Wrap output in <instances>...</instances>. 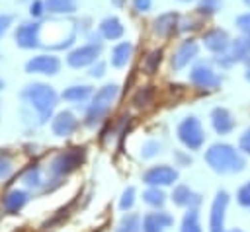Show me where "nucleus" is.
Here are the masks:
<instances>
[{"mask_svg":"<svg viewBox=\"0 0 250 232\" xmlns=\"http://www.w3.org/2000/svg\"><path fill=\"white\" fill-rule=\"evenodd\" d=\"M174 218L168 213H148L143 218V232H162L164 228L172 226Z\"/></svg>","mask_w":250,"mask_h":232,"instance_id":"dca6fc26","label":"nucleus"},{"mask_svg":"<svg viewBox=\"0 0 250 232\" xmlns=\"http://www.w3.org/2000/svg\"><path fill=\"white\" fill-rule=\"evenodd\" d=\"M236 27L244 35H250V12H246V14H242V16L236 18Z\"/></svg>","mask_w":250,"mask_h":232,"instance_id":"473e14b6","label":"nucleus"},{"mask_svg":"<svg viewBox=\"0 0 250 232\" xmlns=\"http://www.w3.org/2000/svg\"><path fill=\"white\" fill-rule=\"evenodd\" d=\"M189 82L197 88H205V90H215L221 86V76L207 64V62H197L191 72H189Z\"/></svg>","mask_w":250,"mask_h":232,"instance_id":"423d86ee","label":"nucleus"},{"mask_svg":"<svg viewBox=\"0 0 250 232\" xmlns=\"http://www.w3.org/2000/svg\"><path fill=\"white\" fill-rule=\"evenodd\" d=\"M12 23V16H8V14H2L0 16V37L6 33V29H8V25Z\"/></svg>","mask_w":250,"mask_h":232,"instance_id":"58836bf2","label":"nucleus"},{"mask_svg":"<svg viewBox=\"0 0 250 232\" xmlns=\"http://www.w3.org/2000/svg\"><path fill=\"white\" fill-rule=\"evenodd\" d=\"M100 55V43H90V45H82L78 47L76 51H72L66 58V62L72 66V68H82V66H88L92 64Z\"/></svg>","mask_w":250,"mask_h":232,"instance_id":"9d476101","label":"nucleus"},{"mask_svg":"<svg viewBox=\"0 0 250 232\" xmlns=\"http://www.w3.org/2000/svg\"><path fill=\"white\" fill-rule=\"evenodd\" d=\"M23 97L37 109L39 113V123H45L57 103V94L51 86L45 84H29L23 90Z\"/></svg>","mask_w":250,"mask_h":232,"instance_id":"f03ea898","label":"nucleus"},{"mask_svg":"<svg viewBox=\"0 0 250 232\" xmlns=\"http://www.w3.org/2000/svg\"><path fill=\"white\" fill-rule=\"evenodd\" d=\"M100 33L105 37V39H119L121 35H123V25H121V21L115 18V16H111V18H105L102 23H100Z\"/></svg>","mask_w":250,"mask_h":232,"instance_id":"aec40b11","label":"nucleus"},{"mask_svg":"<svg viewBox=\"0 0 250 232\" xmlns=\"http://www.w3.org/2000/svg\"><path fill=\"white\" fill-rule=\"evenodd\" d=\"M117 94H119V88L115 84H107V86L100 88L98 94L94 96V101H92L88 113H86V125H90V127L96 125L111 109V103L115 101Z\"/></svg>","mask_w":250,"mask_h":232,"instance_id":"7ed1b4c3","label":"nucleus"},{"mask_svg":"<svg viewBox=\"0 0 250 232\" xmlns=\"http://www.w3.org/2000/svg\"><path fill=\"white\" fill-rule=\"evenodd\" d=\"M92 88L90 86H70L68 90L62 92V97L68 101H84L86 97H90Z\"/></svg>","mask_w":250,"mask_h":232,"instance_id":"a878e982","label":"nucleus"},{"mask_svg":"<svg viewBox=\"0 0 250 232\" xmlns=\"http://www.w3.org/2000/svg\"><path fill=\"white\" fill-rule=\"evenodd\" d=\"M104 70H105L104 62H98L96 66L90 68V76H92V78H100V76H104Z\"/></svg>","mask_w":250,"mask_h":232,"instance_id":"ea45409f","label":"nucleus"},{"mask_svg":"<svg viewBox=\"0 0 250 232\" xmlns=\"http://www.w3.org/2000/svg\"><path fill=\"white\" fill-rule=\"evenodd\" d=\"M244 4H246V6H250V0H244Z\"/></svg>","mask_w":250,"mask_h":232,"instance_id":"c03bdc74","label":"nucleus"},{"mask_svg":"<svg viewBox=\"0 0 250 232\" xmlns=\"http://www.w3.org/2000/svg\"><path fill=\"white\" fill-rule=\"evenodd\" d=\"M230 232H242V230H230Z\"/></svg>","mask_w":250,"mask_h":232,"instance_id":"de8ad7c7","label":"nucleus"},{"mask_svg":"<svg viewBox=\"0 0 250 232\" xmlns=\"http://www.w3.org/2000/svg\"><path fill=\"white\" fill-rule=\"evenodd\" d=\"M10 174V164L6 160H0V177H6Z\"/></svg>","mask_w":250,"mask_h":232,"instance_id":"a19ab883","label":"nucleus"},{"mask_svg":"<svg viewBox=\"0 0 250 232\" xmlns=\"http://www.w3.org/2000/svg\"><path fill=\"white\" fill-rule=\"evenodd\" d=\"M25 201H27L25 191L14 189V191H10V193L6 195V199H4V209H6L8 213H16V211H20V209L25 205Z\"/></svg>","mask_w":250,"mask_h":232,"instance_id":"4be33fe9","label":"nucleus"},{"mask_svg":"<svg viewBox=\"0 0 250 232\" xmlns=\"http://www.w3.org/2000/svg\"><path fill=\"white\" fill-rule=\"evenodd\" d=\"M178 25V14L176 12H166V14H160L156 19H154V33L160 35V37H168L174 33Z\"/></svg>","mask_w":250,"mask_h":232,"instance_id":"f3484780","label":"nucleus"},{"mask_svg":"<svg viewBox=\"0 0 250 232\" xmlns=\"http://www.w3.org/2000/svg\"><path fill=\"white\" fill-rule=\"evenodd\" d=\"M82 160H84V148H70V150L59 154L51 162V170L59 175H64V174H70L74 168H78Z\"/></svg>","mask_w":250,"mask_h":232,"instance_id":"0eeeda50","label":"nucleus"},{"mask_svg":"<svg viewBox=\"0 0 250 232\" xmlns=\"http://www.w3.org/2000/svg\"><path fill=\"white\" fill-rule=\"evenodd\" d=\"M39 31H41V23H35V21L21 23L16 31V43L21 49H33L39 45Z\"/></svg>","mask_w":250,"mask_h":232,"instance_id":"9b49d317","label":"nucleus"},{"mask_svg":"<svg viewBox=\"0 0 250 232\" xmlns=\"http://www.w3.org/2000/svg\"><path fill=\"white\" fill-rule=\"evenodd\" d=\"M178 138L189 150H199L203 140H205V133H203V127H201L199 119L197 117H186L178 125Z\"/></svg>","mask_w":250,"mask_h":232,"instance_id":"20e7f679","label":"nucleus"},{"mask_svg":"<svg viewBox=\"0 0 250 232\" xmlns=\"http://www.w3.org/2000/svg\"><path fill=\"white\" fill-rule=\"evenodd\" d=\"M238 146L242 152L250 154V129H246L242 135H240V140H238Z\"/></svg>","mask_w":250,"mask_h":232,"instance_id":"f704fd0d","label":"nucleus"},{"mask_svg":"<svg viewBox=\"0 0 250 232\" xmlns=\"http://www.w3.org/2000/svg\"><path fill=\"white\" fill-rule=\"evenodd\" d=\"M133 203H135V189L133 187H127L125 193H123V197H121V201H119V209L121 211H127V209L133 207Z\"/></svg>","mask_w":250,"mask_h":232,"instance_id":"7c9ffc66","label":"nucleus"},{"mask_svg":"<svg viewBox=\"0 0 250 232\" xmlns=\"http://www.w3.org/2000/svg\"><path fill=\"white\" fill-rule=\"evenodd\" d=\"M158 150H160V144L154 142V140H150V142H146V144L143 146V156H145V158H150V156H154Z\"/></svg>","mask_w":250,"mask_h":232,"instance_id":"72a5a7b5","label":"nucleus"},{"mask_svg":"<svg viewBox=\"0 0 250 232\" xmlns=\"http://www.w3.org/2000/svg\"><path fill=\"white\" fill-rule=\"evenodd\" d=\"M143 179L148 185H172L178 179V172L170 166H154L143 175Z\"/></svg>","mask_w":250,"mask_h":232,"instance_id":"f8f14e48","label":"nucleus"},{"mask_svg":"<svg viewBox=\"0 0 250 232\" xmlns=\"http://www.w3.org/2000/svg\"><path fill=\"white\" fill-rule=\"evenodd\" d=\"M230 43H232V41H230L229 33H227L225 29H221V27L209 29V31L203 35V45H205V49L211 51V53H215V55H225V53L229 51Z\"/></svg>","mask_w":250,"mask_h":232,"instance_id":"1a4fd4ad","label":"nucleus"},{"mask_svg":"<svg viewBox=\"0 0 250 232\" xmlns=\"http://www.w3.org/2000/svg\"><path fill=\"white\" fill-rule=\"evenodd\" d=\"M43 10H45V2H41V0H33L31 6H29V14L35 16V18H39L43 14Z\"/></svg>","mask_w":250,"mask_h":232,"instance_id":"e433bc0d","label":"nucleus"},{"mask_svg":"<svg viewBox=\"0 0 250 232\" xmlns=\"http://www.w3.org/2000/svg\"><path fill=\"white\" fill-rule=\"evenodd\" d=\"M115 6H123V0H111Z\"/></svg>","mask_w":250,"mask_h":232,"instance_id":"37998d69","label":"nucleus"},{"mask_svg":"<svg viewBox=\"0 0 250 232\" xmlns=\"http://www.w3.org/2000/svg\"><path fill=\"white\" fill-rule=\"evenodd\" d=\"M229 205V193L217 191L209 214V232H225V211Z\"/></svg>","mask_w":250,"mask_h":232,"instance_id":"6e6552de","label":"nucleus"},{"mask_svg":"<svg viewBox=\"0 0 250 232\" xmlns=\"http://www.w3.org/2000/svg\"><path fill=\"white\" fill-rule=\"evenodd\" d=\"M131 53H133V45H131L129 41H123V43L115 45L113 51H111V64H113L115 68L125 66L127 60L131 58Z\"/></svg>","mask_w":250,"mask_h":232,"instance_id":"412c9836","label":"nucleus"},{"mask_svg":"<svg viewBox=\"0 0 250 232\" xmlns=\"http://www.w3.org/2000/svg\"><path fill=\"white\" fill-rule=\"evenodd\" d=\"M223 8V0H199L197 12L203 16H213Z\"/></svg>","mask_w":250,"mask_h":232,"instance_id":"c85d7f7f","label":"nucleus"},{"mask_svg":"<svg viewBox=\"0 0 250 232\" xmlns=\"http://www.w3.org/2000/svg\"><path fill=\"white\" fill-rule=\"evenodd\" d=\"M133 10H137V12H148L150 10V0H133Z\"/></svg>","mask_w":250,"mask_h":232,"instance_id":"4c0bfd02","label":"nucleus"},{"mask_svg":"<svg viewBox=\"0 0 250 232\" xmlns=\"http://www.w3.org/2000/svg\"><path fill=\"white\" fill-rule=\"evenodd\" d=\"M248 60H250V35L234 39L229 51L217 58L221 66H232L234 62H248Z\"/></svg>","mask_w":250,"mask_h":232,"instance_id":"39448f33","label":"nucleus"},{"mask_svg":"<svg viewBox=\"0 0 250 232\" xmlns=\"http://www.w3.org/2000/svg\"><path fill=\"white\" fill-rule=\"evenodd\" d=\"M197 51H199L197 41L186 39V41L176 49V53H174V57H172V66H174V70H180V68L188 66V64L197 57Z\"/></svg>","mask_w":250,"mask_h":232,"instance_id":"ddd939ff","label":"nucleus"},{"mask_svg":"<svg viewBox=\"0 0 250 232\" xmlns=\"http://www.w3.org/2000/svg\"><path fill=\"white\" fill-rule=\"evenodd\" d=\"M160 60H162V51H160V49H156V51H150V53L146 55L145 62H143V68L146 70V74H154V70L158 68Z\"/></svg>","mask_w":250,"mask_h":232,"instance_id":"cd10ccee","label":"nucleus"},{"mask_svg":"<svg viewBox=\"0 0 250 232\" xmlns=\"http://www.w3.org/2000/svg\"><path fill=\"white\" fill-rule=\"evenodd\" d=\"M166 195L158 189V187H150V189H146L145 193H143V199H145V203H148V205H152V207H162L164 205V199Z\"/></svg>","mask_w":250,"mask_h":232,"instance_id":"bb28decb","label":"nucleus"},{"mask_svg":"<svg viewBox=\"0 0 250 232\" xmlns=\"http://www.w3.org/2000/svg\"><path fill=\"white\" fill-rule=\"evenodd\" d=\"M244 78L250 82V60H248V66H246V72H244Z\"/></svg>","mask_w":250,"mask_h":232,"instance_id":"79ce46f5","label":"nucleus"},{"mask_svg":"<svg viewBox=\"0 0 250 232\" xmlns=\"http://www.w3.org/2000/svg\"><path fill=\"white\" fill-rule=\"evenodd\" d=\"M76 127H78V121L74 119V115H72L70 111H62V113H59V115L55 117V121H53V133L59 135V136H66V135H70Z\"/></svg>","mask_w":250,"mask_h":232,"instance_id":"a211bd4d","label":"nucleus"},{"mask_svg":"<svg viewBox=\"0 0 250 232\" xmlns=\"http://www.w3.org/2000/svg\"><path fill=\"white\" fill-rule=\"evenodd\" d=\"M23 181L29 183V185H39V183H41V181H39V170H37V168H31V170L25 174Z\"/></svg>","mask_w":250,"mask_h":232,"instance_id":"c9c22d12","label":"nucleus"},{"mask_svg":"<svg viewBox=\"0 0 250 232\" xmlns=\"http://www.w3.org/2000/svg\"><path fill=\"white\" fill-rule=\"evenodd\" d=\"M150 97H152V90H150V88H143V90H139V92L135 94L133 103H135L137 107H143V105H146V103L150 101Z\"/></svg>","mask_w":250,"mask_h":232,"instance_id":"c756f323","label":"nucleus"},{"mask_svg":"<svg viewBox=\"0 0 250 232\" xmlns=\"http://www.w3.org/2000/svg\"><path fill=\"white\" fill-rule=\"evenodd\" d=\"M115 232H141V216L135 213L125 214L121 218V222L117 224Z\"/></svg>","mask_w":250,"mask_h":232,"instance_id":"b1692460","label":"nucleus"},{"mask_svg":"<svg viewBox=\"0 0 250 232\" xmlns=\"http://www.w3.org/2000/svg\"><path fill=\"white\" fill-rule=\"evenodd\" d=\"M180 2H191V0H180Z\"/></svg>","mask_w":250,"mask_h":232,"instance_id":"a18cd8bd","label":"nucleus"},{"mask_svg":"<svg viewBox=\"0 0 250 232\" xmlns=\"http://www.w3.org/2000/svg\"><path fill=\"white\" fill-rule=\"evenodd\" d=\"M211 125L215 129V133L219 135H229L232 129H234V119L230 115L229 109L225 107H215L211 111Z\"/></svg>","mask_w":250,"mask_h":232,"instance_id":"2eb2a0df","label":"nucleus"},{"mask_svg":"<svg viewBox=\"0 0 250 232\" xmlns=\"http://www.w3.org/2000/svg\"><path fill=\"white\" fill-rule=\"evenodd\" d=\"M59 58L57 57H51V55H39V57H33L31 60H27L25 64V70L27 72H39V74H57L59 72Z\"/></svg>","mask_w":250,"mask_h":232,"instance_id":"4468645a","label":"nucleus"},{"mask_svg":"<svg viewBox=\"0 0 250 232\" xmlns=\"http://www.w3.org/2000/svg\"><path fill=\"white\" fill-rule=\"evenodd\" d=\"M172 201L180 207H189L191 209V207H197L201 203V197L197 193H193L188 185H178L172 193Z\"/></svg>","mask_w":250,"mask_h":232,"instance_id":"6ab92c4d","label":"nucleus"},{"mask_svg":"<svg viewBox=\"0 0 250 232\" xmlns=\"http://www.w3.org/2000/svg\"><path fill=\"white\" fill-rule=\"evenodd\" d=\"M45 8L53 14H72L76 10V0H45Z\"/></svg>","mask_w":250,"mask_h":232,"instance_id":"5701e85b","label":"nucleus"},{"mask_svg":"<svg viewBox=\"0 0 250 232\" xmlns=\"http://www.w3.org/2000/svg\"><path fill=\"white\" fill-rule=\"evenodd\" d=\"M236 199H238V203H240L242 207H250V181L244 183V185L238 189Z\"/></svg>","mask_w":250,"mask_h":232,"instance_id":"2f4dec72","label":"nucleus"},{"mask_svg":"<svg viewBox=\"0 0 250 232\" xmlns=\"http://www.w3.org/2000/svg\"><path fill=\"white\" fill-rule=\"evenodd\" d=\"M2 86H4V82H2V80H0V88H2Z\"/></svg>","mask_w":250,"mask_h":232,"instance_id":"49530a36","label":"nucleus"},{"mask_svg":"<svg viewBox=\"0 0 250 232\" xmlns=\"http://www.w3.org/2000/svg\"><path fill=\"white\" fill-rule=\"evenodd\" d=\"M180 232H201L199 214H197V209H195V207H191V209L186 213V216H184V220H182Z\"/></svg>","mask_w":250,"mask_h":232,"instance_id":"393cba45","label":"nucleus"},{"mask_svg":"<svg viewBox=\"0 0 250 232\" xmlns=\"http://www.w3.org/2000/svg\"><path fill=\"white\" fill-rule=\"evenodd\" d=\"M205 162L217 174H236L246 168V160L242 158V154L227 142L209 146V150L205 152Z\"/></svg>","mask_w":250,"mask_h":232,"instance_id":"f257e3e1","label":"nucleus"}]
</instances>
